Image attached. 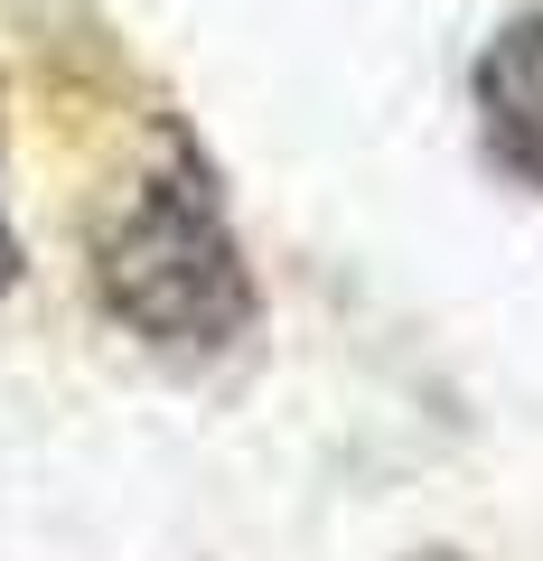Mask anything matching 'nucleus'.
Instances as JSON below:
<instances>
[{
  "instance_id": "nucleus-1",
  "label": "nucleus",
  "mask_w": 543,
  "mask_h": 561,
  "mask_svg": "<svg viewBox=\"0 0 543 561\" xmlns=\"http://www.w3.org/2000/svg\"><path fill=\"white\" fill-rule=\"evenodd\" d=\"M94 290L160 356H216L253 328V272H244V243L225 225L206 160L179 150L132 187V206L94 243Z\"/></svg>"
},
{
  "instance_id": "nucleus-3",
  "label": "nucleus",
  "mask_w": 543,
  "mask_h": 561,
  "mask_svg": "<svg viewBox=\"0 0 543 561\" xmlns=\"http://www.w3.org/2000/svg\"><path fill=\"white\" fill-rule=\"evenodd\" d=\"M0 290H10V225H0Z\"/></svg>"
},
{
  "instance_id": "nucleus-2",
  "label": "nucleus",
  "mask_w": 543,
  "mask_h": 561,
  "mask_svg": "<svg viewBox=\"0 0 543 561\" xmlns=\"http://www.w3.org/2000/svg\"><path fill=\"white\" fill-rule=\"evenodd\" d=\"M478 122L487 150L524 187H543V20H506L478 47Z\"/></svg>"
}]
</instances>
